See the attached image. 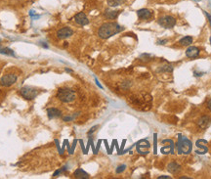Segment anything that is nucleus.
<instances>
[{"mask_svg": "<svg viewBox=\"0 0 211 179\" xmlns=\"http://www.w3.org/2000/svg\"><path fill=\"white\" fill-rule=\"evenodd\" d=\"M98 128V125H95V126H93V127H92L91 129H90V130L89 131H88V135H90V134H92V133H93L95 130H96V129H97Z\"/></svg>", "mask_w": 211, "mask_h": 179, "instance_id": "4be33fe9", "label": "nucleus"}, {"mask_svg": "<svg viewBox=\"0 0 211 179\" xmlns=\"http://www.w3.org/2000/svg\"><path fill=\"white\" fill-rule=\"evenodd\" d=\"M125 168H126V165H119L116 168V173H121V172H123V171L125 170Z\"/></svg>", "mask_w": 211, "mask_h": 179, "instance_id": "412c9836", "label": "nucleus"}, {"mask_svg": "<svg viewBox=\"0 0 211 179\" xmlns=\"http://www.w3.org/2000/svg\"><path fill=\"white\" fill-rule=\"evenodd\" d=\"M180 178H181V179H189L190 177H188V176H181Z\"/></svg>", "mask_w": 211, "mask_h": 179, "instance_id": "cd10ccee", "label": "nucleus"}, {"mask_svg": "<svg viewBox=\"0 0 211 179\" xmlns=\"http://www.w3.org/2000/svg\"><path fill=\"white\" fill-rule=\"evenodd\" d=\"M163 178L169 179V178H171V177H170V176H166V175H161V176H158V177H157V179H163Z\"/></svg>", "mask_w": 211, "mask_h": 179, "instance_id": "b1692460", "label": "nucleus"}, {"mask_svg": "<svg viewBox=\"0 0 211 179\" xmlns=\"http://www.w3.org/2000/svg\"><path fill=\"white\" fill-rule=\"evenodd\" d=\"M20 93L23 97L26 100H33L34 98L37 96L38 94V91L37 89L33 88V87H30V86H24L22 87L21 90H20Z\"/></svg>", "mask_w": 211, "mask_h": 179, "instance_id": "39448f33", "label": "nucleus"}, {"mask_svg": "<svg viewBox=\"0 0 211 179\" xmlns=\"http://www.w3.org/2000/svg\"><path fill=\"white\" fill-rule=\"evenodd\" d=\"M121 13L120 10H110L107 9L105 12H104V16L108 20H116V19L119 16V14Z\"/></svg>", "mask_w": 211, "mask_h": 179, "instance_id": "9d476101", "label": "nucleus"}, {"mask_svg": "<svg viewBox=\"0 0 211 179\" xmlns=\"http://www.w3.org/2000/svg\"><path fill=\"white\" fill-rule=\"evenodd\" d=\"M205 13V15H206V17H207V19H208V21H209V23H210V25H211V16L210 15L207 13V12H204Z\"/></svg>", "mask_w": 211, "mask_h": 179, "instance_id": "393cba45", "label": "nucleus"}, {"mask_svg": "<svg viewBox=\"0 0 211 179\" xmlns=\"http://www.w3.org/2000/svg\"><path fill=\"white\" fill-rule=\"evenodd\" d=\"M166 42H167L166 39H158L157 40V44H159V45H163V44H165Z\"/></svg>", "mask_w": 211, "mask_h": 179, "instance_id": "5701e85b", "label": "nucleus"}, {"mask_svg": "<svg viewBox=\"0 0 211 179\" xmlns=\"http://www.w3.org/2000/svg\"><path fill=\"white\" fill-rule=\"evenodd\" d=\"M74 177L77 179H87L89 178V174H88L86 171H84L82 168H77L74 171Z\"/></svg>", "mask_w": 211, "mask_h": 179, "instance_id": "dca6fc26", "label": "nucleus"}, {"mask_svg": "<svg viewBox=\"0 0 211 179\" xmlns=\"http://www.w3.org/2000/svg\"><path fill=\"white\" fill-rule=\"evenodd\" d=\"M173 71V67L171 66H162V68L159 70V71Z\"/></svg>", "mask_w": 211, "mask_h": 179, "instance_id": "aec40b11", "label": "nucleus"}, {"mask_svg": "<svg viewBox=\"0 0 211 179\" xmlns=\"http://www.w3.org/2000/svg\"><path fill=\"white\" fill-rule=\"evenodd\" d=\"M149 148V143L148 142V141H146V140H142V141H140V142L137 144V151L139 152L140 154L146 155L147 153H146V152L144 151V149L148 150Z\"/></svg>", "mask_w": 211, "mask_h": 179, "instance_id": "ddd939ff", "label": "nucleus"}, {"mask_svg": "<svg viewBox=\"0 0 211 179\" xmlns=\"http://www.w3.org/2000/svg\"><path fill=\"white\" fill-rule=\"evenodd\" d=\"M157 24L164 29H172L176 25V19L173 16L166 15V16L160 17L157 20Z\"/></svg>", "mask_w": 211, "mask_h": 179, "instance_id": "20e7f679", "label": "nucleus"}, {"mask_svg": "<svg viewBox=\"0 0 211 179\" xmlns=\"http://www.w3.org/2000/svg\"><path fill=\"white\" fill-rule=\"evenodd\" d=\"M180 169H181V166L176 162H171L168 163V165H167V170L169 171L170 173H173V174L177 173Z\"/></svg>", "mask_w": 211, "mask_h": 179, "instance_id": "2eb2a0df", "label": "nucleus"}, {"mask_svg": "<svg viewBox=\"0 0 211 179\" xmlns=\"http://www.w3.org/2000/svg\"><path fill=\"white\" fill-rule=\"evenodd\" d=\"M207 108H208L210 111H211V99L208 101V103H207Z\"/></svg>", "mask_w": 211, "mask_h": 179, "instance_id": "a878e982", "label": "nucleus"}, {"mask_svg": "<svg viewBox=\"0 0 211 179\" xmlns=\"http://www.w3.org/2000/svg\"><path fill=\"white\" fill-rule=\"evenodd\" d=\"M74 21L79 26H86L89 24V20L83 12H79L74 16Z\"/></svg>", "mask_w": 211, "mask_h": 179, "instance_id": "1a4fd4ad", "label": "nucleus"}, {"mask_svg": "<svg viewBox=\"0 0 211 179\" xmlns=\"http://www.w3.org/2000/svg\"><path fill=\"white\" fill-rule=\"evenodd\" d=\"M125 1H126V0H107V2H108V5L110 7H116V6L122 5Z\"/></svg>", "mask_w": 211, "mask_h": 179, "instance_id": "a211bd4d", "label": "nucleus"}, {"mask_svg": "<svg viewBox=\"0 0 211 179\" xmlns=\"http://www.w3.org/2000/svg\"><path fill=\"white\" fill-rule=\"evenodd\" d=\"M0 54H4V55H8V56H13L15 57V53L12 49L10 48H3L0 47Z\"/></svg>", "mask_w": 211, "mask_h": 179, "instance_id": "6ab92c4d", "label": "nucleus"}, {"mask_svg": "<svg viewBox=\"0 0 211 179\" xmlns=\"http://www.w3.org/2000/svg\"><path fill=\"white\" fill-rule=\"evenodd\" d=\"M210 121H211V120L209 117L202 116L201 117H199V119L197 120V125L201 129H205L210 124Z\"/></svg>", "mask_w": 211, "mask_h": 179, "instance_id": "f8f14e48", "label": "nucleus"}, {"mask_svg": "<svg viewBox=\"0 0 211 179\" xmlns=\"http://www.w3.org/2000/svg\"><path fill=\"white\" fill-rule=\"evenodd\" d=\"M210 43H211V37H210Z\"/></svg>", "mask_w": 211, "mask_h": 179, "instance_id": "c85d7f7f", "label": "nucleus"}, {"mask_svg": "<svg viewBox=\"0 0 211 179\" xmlns=\"http://www.w3.org/2000/svg\"><path fill=\"white\" fill-rule=\"evenodd\" d=\"M47 115L49 119H57V117H60L62 116V112H61L59 109L49 108L47 110Z\"/></svg>", "mask_w": 211, "mask_h": 179, "instance_id": "4468645a", "label": "nucleus"}, {"mask_svg": "<svg viewBox=\"0 0 211 179\" xmlns=\"http://www.w3.org/2000/svg\"><path fill=\"white\" fill-rule=\"evenodd\" d=\"M72 34H74V30L68 26H65L57 32V37L59 39H66L68 37H71Z\"/></svg>", "mask_w": 211, "mask_h": 179, "instance_id": "0eeeda50", "label": "nucleus"}, {"mask_svg": "<svg viewBox=\"0 0 211 179\" xmlns=\"http://www.w3.org/2000/svg\"><path fill=\"white\" fill-rule=\"evenodd\" d=\"M17 75L14 74H5L4 77H2L1 80H0V83L1 85L5 86V87H9L11 85H13L15 82L17 81Z\"/></svg>", "mask_w": 211, "mask_h": 179, "instance_id": "423d86ee", "label": "nucleus"}, {"mask_svg": "<svg viewBox=\"0 0 211 179\" xmlns=\"http://www.w3.org/2000/svg\"><path fill=\"white\" fill-rule=\"evenodd\" d=\"M199 55V49L195 46H190L186 50V56L190 59H194Z\"/></svg>", "mask_w": 211, "mask_h": 179, "instance_id": "9b49d317", "label": "nucleus"}, {"mask_svg": "<svg viewBox=\"0 0 211 179\" xmlns=\"http://www.w3.org/2000/svg\"><path fill=\"white\" fill-rule=\"evenodd\" d=\"M137 15L140 20H149L152 18V11L147 8H143L137 11Z\"/></svg>", "mask_w": 211, "mask_h": 179, "instance_id": "6e6552de", "label": "nucleus"}, {"mask_svg": "<svg viewBox=\"0 0 211 179\" xmlns=\"http://www.w3.org/2000/svg\"><path fill=\"white\" fill-rule=\"evenodd\" d=\"M179 43H180V45H182V46H189V45L193 43V37L191 36L183 37L182 39H180Z\"/></svg>", "mask_w": 211, "mask_h": 179, "instance_id": "f3484780", "label": "nucleus"}, {"mask_svg": "<svg viewBox=\"0 0 211 179\" xmlns=\"http://www.w3.org/2000/svg\"><path fill=\"white\" fill-rule=\"evenodd\" d=\"M67 71V73H72V70H71V68H66V70H65Z\"/></svg>", "mask_w": 211, "mask_h": 179, "instance_id": "bb28decb", "label": "nucleus"}, {"mask_svg": "<svg viewBox=\"0 0 211 179\" xmlns=\"http://www.w3.org/2000/svg\"><path fill=\"white\" fill-rule=\"evenodd\" d=\"M57 97L64 103H71L75 99V92L70 88H60L57 93Z\"/></svg>", "mask_w": 211, "mask_h": 179, "instance_id": "7ed1b4c3", "label": "nucleus"}, {"mask_svg": "<svg viewBox=\"0 0 211 179\" xmlns=\"http://www.w3.org/2000/svg\"><path fill=\"white\" fill-rule=\"evenodd\" d=\"M191 149H193V144H191V140H189L187 137H184L179 135V139L177 142V151L179 154L183 155H189Z\"/></svg>", "mask_w": 211, "mask_h": 179, "instance_id": "f03ea898", "label": "nucleus"}, {"mask_svg": "<svg viewBox=\"0 0 211 179\" xmlns=\"http://www.w3.org/2000/svg\"><path fill=\"white\" fill-rule=\"evenodd\" d=\"M124 29L123 26L116 22H108L103 24L98 29V35L103 39H108L116 34L121 32Z\"/></svg>", "mask_w": 211, "mask_h": 179, "instance_id": "f257e3e1", "label": "nucleus"}]
</instances>
